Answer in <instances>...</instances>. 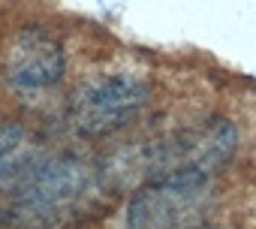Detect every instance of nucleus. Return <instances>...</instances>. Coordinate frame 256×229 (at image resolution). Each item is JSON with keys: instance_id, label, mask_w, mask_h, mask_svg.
<instances>
[{"instance_id": "1", "label": "nucleus", "mask_w": 256, "mask_h": 229, "mask_svg": "<svg viewBox=\"0 0 256 229\" xmlns=\"http://www.w3.org/2000/svg\"><path fill=\"white\" fill-rule=\"evenodd\" d=\"M88 187L90 172L78 160H52L18 181L6 217L10 223H28L34 229L54 226L84 199Z\"/></svg>"}, {"instance_id": "2", "label": "nucleus", "mask_w": 256, "mask_h": 229, "mask_svg": "<svg viewBox=\"0 0 256 229\" xmlns=\"http://www.w3.org/2000/svg\"><path fill=\"white\" fill-rule=\"evenodd\" d=\"M211 208L208 175H163L145 184L133 202L130 229H196Z\"/></svg>"}, {"instance_id": "3", "label": "nucleus", "mask_w": 256, "mask_h": 229, "mask_svg": "<svg viewBox=\"0 0 256 229\" xmlns=\"http://www.w3.org/2000/svg\"><path fill=\"white\" fill-rule=\"evenodd\" d=\"M148 102V84L130 72L100 76L76 88L70 121L82 136H106L126 127Z\"/></svg>"}, {"instance_id": "4", "label": "nucleus", "mask_w": 256, "mask_h": 229, "mask_svg": "<svg viewBox=\"0 0 256 229\" xmlns=\"http://www.w3.org/2000/svg\"><path fill=\"white\" fill-rule=\"evenodd\" d=\"M232 151H235V127L223 118H214L160 145L151 160V172L154 178H163V175L211 178V172H217L232 157Z\"/></svg>"}, {"instance_id": "5", "label": "nucleus", "mask_w": 256, "mask_h": 229, "mask_svg": "<svg viewBox=\"0 0 256 229\" xmlns=\"http://www.w3.org/2000/svg\"><path fill=\"white\" fill-rule=\"evenodd\" d=\"M66 66L60 42L42 28H22L4 46V78L16 90L52 88Z\"/></svg>"}, {"instance_id": "6", "label": "nucleus", "mask_w": 256, "mask_h": 229, "mask_svg": "<svg viewBox=\"0 0 256 229\" xmlns=\"http://www.w3.org/2000/svg\"><path fill=\"white\" fill-rule=\"evenodd\" d=\"M30 157V136L22 124H0V187L10 184Z\"/></svg>"}]
</instances>
